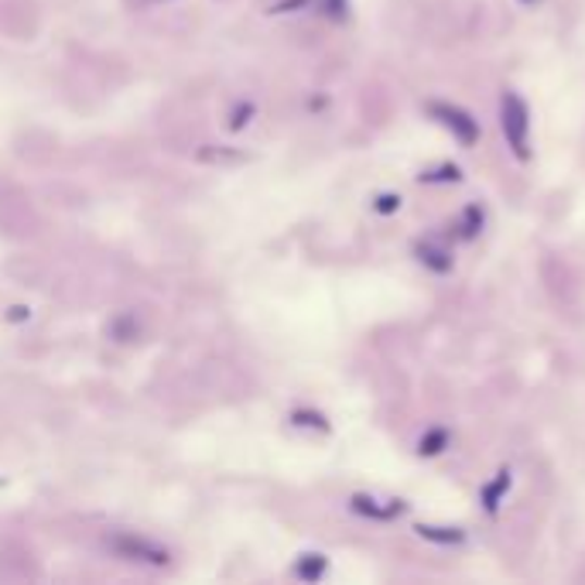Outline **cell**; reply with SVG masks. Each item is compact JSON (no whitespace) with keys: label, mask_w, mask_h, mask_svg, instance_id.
<instances>
[{"label":"cell","mask_w":585,"mask_h":585,"mask_svg":"<svg viewBox=\"0 0 585 585\" xmlns=\"http://www.w3.org/2000/svg\"><path fill=\"white\" fill-rule=\"evenodd\" d=\"M503 130L510 134V145L518 158H527V107L513 97H503Z\"/></svg>","instance_id":"cell-1"},{"label":"cell","mask_w":585,"mask_h":585,"mask_svg":"<svg viewBox=\"0 0 585 585\" xmlns=\"http://www.w3.org/2000/svg\"><path fill=\"white\" fill-rule=\"evenodd\" d=\"M438 113H441V116H449L446 124H449V127H456L462 140H473V137H476V124L465 121V116H462L459 110H438Z\"/></svg>","instance_id":"cell-2"}]
</instances>
